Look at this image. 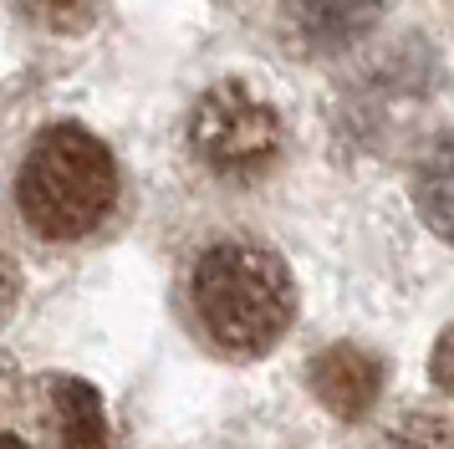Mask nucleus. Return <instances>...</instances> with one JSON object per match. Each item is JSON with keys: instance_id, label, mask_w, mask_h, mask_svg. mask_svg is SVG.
<instances>
[{"instance_id": "7ed1b4c3", "label": "nucleus", "mask_w": 454, "mask_h": 449, "mask_svg": "<svg viewBox=\"0 0 454 449\" xmlns=\"http://www.w3.org/2000/svg\"><path fill=\"white\" fill-rule=\"evenodd\" d=\"M189 143L220 179H261L281 159V118L246 82H220L194 107Z\"/></svg>"}, {"instance_id": "6e6552de", "label": "nucleus", "mask_w": 454, "mask_h": 449, "mask_svg": "<svg viewBox=\"0 0 454 449\" xmlns=\"http://www.w3.org/2000/svg\"><path fill=\"white\" fill-rule=\"evenodd\" d=\"M383 449H454V419H444V414H403L388 429Z\"/></svg>"}, {"instance_id": "f8f14e48", "label": "nucleus", "mask_w": 454, "mask_h": 449, "mask_svg": "<svg viewBox=\"0 0 454 449\" xmlns=\"http://www.w3.org/2000/svg\"><path fill=\"white\" fill-rule=\"evenodd\" d=\"M0 306H5V265H0Z\"/></svg>"}, {"instance_id": "f257e3e1", "label": "nucleus", "mask_w": 454, "mask_h": 449, "mask_svg": "<svg viewBox=\"0 0 454 449\" xmlns=\"http://www.w3.org/2000/svg\"><path fill=\"white\" fill-rule=\"evenodd\" d=\"M189 302L215 347H225L235 358H261L291 327L296 291H291V271L281 265L276 250L250 240H225L209 245L194 261Z\"/></svg>"}, {"instance_id": "423d86ee", "label": "nucleus", "mask_w": 454, "mask_h": 449, "mask_svg": "<svg viewBox=\"0 0 454 449\" xmlns=\"http://www.w3.org/2000/svg\"><path fill=\"white\" fill-rule=\"evenodd\" d=\"M413 204L439 240L454 245V133L429 143V154L413 169Z\"/></svg>"}, {"instance_id": "1a4fd4ad", "label": "nucleus", "mask_w": 454, "mask_h": 449, "mask_svg": "<svg viewBox=\"0 0 454 449\" xmlns=\"http://www.w3.org/2000/svg\"><path fill=\"white\" fill-rule=\"evenodd\" d=\"M36 26H51V31H77L82 20H92L98 0H16Z\"/></svg>"}, {"instance_id": "f03ea898", "label": "nucleus", "mask_w": 454, "mask_h": 449, "mask_svg": "<svg viewBox=\"0 0 454 449\" xmlns=\"http://www.w3.org/2000/svg\"><path fill=\"white\" fill-rule=\"evenodd\" d=\"M118 204V163L103 138L77 122H57L31 143L16 174V209L36 240H87Z\"/></svg>"}, {"instance_id": "9b49d317", "label": "nucleus", "mask_w": 454, "mask_h": 449, "mask_svg": "<svg viewBox=\"0 0 454 449\" xmlns=\"http://www.w3.org/2000/svg\"><path fill=\"white\" fill-rule=\"evenodd\" d=\"M0 449H26V445L16 439V434H5V429H0Z\"/></svg>"}, {"instance_id": "0eeeda50", "label": "nucleus", "mask_w": 454, "mask_h": 449, "mask_svg": "<svg viewBox=\"0 0 454 449\" xmlns=\"http://www.w3.org/2000/svg\"><path fill=\"white\" fill-rule=\"evenodd\" d=\"M51 408H57V439H62V449H107V414L92 383H82V378H51Z\"/></svg>"}, {"instance_id": "39448f33", "label": "nucleus", "mask_w": 454, "mask_h": 449, "mask_svg": "<svg viewBox=\"0 0 454 449\" xmlns=\"http://www.w3.org/2000/svg\"><path fill=\"white\" fill-rule=\"evenodd\" d=\"M296 36L317 51H342L363 41L378 20V0H286Z\"/></svg>"}, {"instance_id": "9d476101", "label": "nucleus", "mask_w": 454, "mask_h": 449, "mask_svg": "<svg viewBox=\"0 0 454 449\" xmlns=\"http://www.w3.org/2000/svg\"><path fill=\"white\" fill-rule=\"evenodd\" d=\"M429 373H434V383H439V393H450V398H454V327L439 332L434 358H429Z\"/></svg>"}, {"instance_id": "20e7f679", "label": "nucleus", "mask_w": 454, "mask_h": 449, "mask_svg": "<svg viewBox=\"0 0 454 449\" xmlns=\"http://www.w3.org/2000/svg\"><path fill=\"white\" fill-rule=\"evenodd\" d=\"M311 393H317V404L337 414L342 424H357V419H368L372 404H378V388H383V367L372 352L352 343H337V347H322L317 358H311Z\"/></svg>"}]
</instances>
